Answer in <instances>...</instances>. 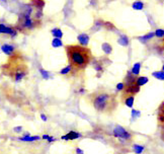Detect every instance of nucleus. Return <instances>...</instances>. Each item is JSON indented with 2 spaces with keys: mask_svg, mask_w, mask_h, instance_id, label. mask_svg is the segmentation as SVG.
I'll use <instances>...</instances> for the list:
<instances>
[{
  "mask_svg": "<svg viewBox=\"0 0 164 154\" xmlns=\"http://www.w3.org/2000/svg\"><path fill=\"white\" fill-rule=\"evenodd\" d=\"M66 55L68 62L72 67V73L81 72L90 64L92 60V54L89 48L82 47L80 45H66Z\"/></svg>",
  "mask_w": 164,
  "mask_h": 154,
  "instance_id": "nucleus-1",
  "label": "nucleus"
},
{
  "mask_svg": "<svg viewBox=\"0 0 164 154\" xmlns=\"http://www.w3.org/2000/svg\"><path fill=\"white\" fill-rule=\"evenodd\" d=\"M89 100L93 108L99 113L112 114L118 107L117 95L104 89H99L89 94Z\"/></svg>",
  "mask_w": 164,
  "mask_h": 154,
  "instance_id": "nucleus-2",
  "label": "nucleus"
},
{
  "mask_svg": "<svg viewBox=\"0 0 164 154\" xmlns=\"http://www.w3.org/2000/svg\"><path fill=\"white\" fill-rule=\"evenodd\" d=\"M11 57H13V61L11 63H9V65H12V66L8 69L6 74L11 76L14 81L19 82L22 79L25 78V75L28 74V66L20 59L15 58L14 54H13Z\"/></svg>",
  "mask_w": 164,
  "mask_h": 154,
  "instance_id": "nucleus-3",
  "label": "nucleus"
},
{
  "mask_svg": "<svg viewBox=\"0 0 164 154\" xmlns=\"http://www.w3.org/2000/svg\"><path fill=\"white\" fill-rule=\"evenodd\" d=\"M39 25H41V20L35 19L33 16L26 17L25 15H22V14H19V16H18V22H17L18 30L31 31V30H34V28H38Z\"/></svg>",
  "mask_w": 164,
  "mask_h": 154,
  "instance_id": "nucleus-4",
  "label": "nucleus"
},
{
  "mask_svg": "<svg viewBox=\"0 0 164 154\" xmlns=\"http://www.w3.org/2000/svg\"><path fill=\"white\" fill-rule=\"evenodd\" d=\"M113 136L117 138H121V139H125V140H130L131 139V134L129 132H127L123 127L117 126L113 130Z\"/></svg>",
  "mask_w": 164,
  "mask_h": 154,
  "instance_id": "nucleus-5",
  "label": "nucleus"
},
{
  "mask_svg": "<svg viewBox=\"0 0 164 154\" xmlns=\"http://www.w3.org/2000/svg\"><path fill=\"white\" fill-rule=\"evenodd\" d=\"M0 34H9L11 36L12 38L13 37L16 36V30L15 28H11V26H8L4 23H0Z\"/></svg>",
  "mask_w": 164,
  "mask_h": 154,
  "instance_id": "nucleus-6",
  "label": "nucleus"
},
{
  "mask_svg": "<svg viewBox=\"0 0 164 154\" xmlns=\"http://www.w3.org/2000/svg\"><path fill=\"white\" fill-rule=\"evenodd\" d=\"M1 51L6 56H12L15 52V48L10 44H4L1 46Z\"/></svg>",
  "mask_w": 164,
  "mask_h": 154,
  "instance_id": "nucleus-7",
  "label": "nucleus"
},
{
  "mask_svg": "<svg viewBox=\"0 0 164 154\" xmlns=\"http://www.w3.org/2000/svg\"><path fill=\"white\" fill-rule=\"evenodd\" d=\"M77 41L80 46L86 47L89 43V36L87 34H80L77 37Z\"/></svg>",
  "mask_w": 164,
  "mask_h": 154,
  "instance_id": "nucleus-8",
  "label": "nucleus"
},
{
  "mask_svg": "<svg viewBox=\"0 0 164 154\" xmlns=\"http://www.w3.org/2000/svg\"><path fill=\"white\" fill-rule=\"evenodd\" d=\"M158 123H159L160 127H164V102L161 103L159 108H158Z\"/></svg>",
  "mask_w": 164,
  "mask_h": 154,
  "instance_id": "nucleus-9",
  "label": "nucleus"
},
{
  "mask_svg": "<svg viewBox=\"0 0 164 154\" xmlns=\"http://www.w3.org/2000/svg\"><path fill=\"white\" fill-rule=\"evenodd\" d=\"M81 137V134L80 133H77L75 131H70L68 134L64 135V136H62L61 138H62L63 140H76L78 139V138Z\"/></svg>",
  "mask_w": 164,
  "mask_h": 154,
  "instance_id": "nucleus-10",
  "label": "nucleus"
},
{
  "mask_svg": "<svg viewBox=\"0 0 164 154\" xmlns=\"http://www.w3.org/2000/svg\"><path fill=\"white\" fill-rule=\"evenodd\" d=\"M20 141H23V142H34V141H38V140L41 139L40 136H22L20 138H18Z\"/></svg>",
  "mask_w": 164,
  "mask_h": 154,
  "instance_id": "nucleus-11",
  "label": "nucleus"
},
{
  "mask_svg": "<svg viewBox=\"0 0 164 154\" xmlns=\"http://www.w3.org/2000/svg\"><path fill=\"white\" fill-rule=\"evenodd\" d=\"M51 34H53L54 39H62L63 37V31H61V28H55L51 31Z\"/></svg>",
  "mask_w": 164,
  "mask_h": 154,
  "instance_id": "nucleus-12",
  "label": "nucleus"
},
{
  "mask_svg": "<svg viewBox=\"0 0 164 154\" xmlns=\"http://www.w3.org/2000/svg\"><path fill=\"white\" fill-rule=\"evenodd\" d=\"M31 5L34 7V8H37V9H40L42 10V8L45 6V2L44 1H40V0H35V1H31Z\"/></svg>",
  "mask_w": 164,
  "mask_h": 154,
  "instance_id": "nucleus-13",
  "label": "nucleus"
},
{
  "mask_svg": "<svg viewBox=\"0 0 164 154\" xmlns=\"http://www.w3.org/2000/svg\"><path fill=\"white\" fill-rule=\"evenodd\" d=\"M124 102H125V105H127L128 108H132L134 105V96L133 95H130V96H127L125 99H123Z\"/></svg>",
  "mask_w": 164,
  "mask_h": 154,
  "instance_id": "nucleus-14",
  "label": "nucleus"
},
{
  "mask_svg": "<svg viewBox=\"0 0 164 154\" xmlns=\"http://www.w3.org/2000/svg\"><path fill=\"white\" fill-rule=\"evenodd\" d=\"M118 43L121 45V46H124V47H126V46H128L129 45V39H128V37L127 36H121L120 38H119V41H118Z\"/></svg>",
  "mask_w": 164,
  "mask_h": 154,
  "instance_id": "nucleus-15",
  "label": "nucleus"
},
{
  "mask_svg": "<svg viewBox=\"0 0 164 154\" xmlns=\"http://www.w3.org/2000/svg\"><path fill=\"white\" fill-rule=\"evenodd\" d=\"M101 48H102V51H104L107 55H110V53L113 52V48L108 43H104L101 45Z\"/></svg>",
  "mask_w": 164,
  "mask_h": 154,
  "instance_id": "nucleus-16",
  "label": "nucleus"
},
{
  "mask_svg": "<svg viewBox=\"0 0 164 154\" xmlns=\"http://www.w3.org/2000/svg\"><path fill=\"white\" fill-rule=\"evenodd\" d=\"M61 75H68V74H72V67L70 65H67L65 68H63L62 70L60 71Z\"/></svg>",
  "mask_w": 164,
  "mask_h": 154,
  "instance_id": "nucleus-17",
  "label": "nucleus"
},
{
  "mask_svg": "<svg viewBox=\"0 0 164 154\" xmlns=\"http://www.w3.org/2000/svg\"><path fill=\"white\" fill-rule=\"evenodd\" d=\"M140 67H141V64H140V63H136V64L134 65V67L132 68L131 73L133 74V75L137 76L140 73Z\"/></svg>",
  "mask_w": 164,
  "mask_h": 154,
  "instance_id": "nucleus-18",
  "label": "nucleus"
},
{
  "mask_svg": "<svg viewBox=\"0 0 164 154\" xmlns=\"http://www.w3.org/2000/svg\"><path fill=\"white\" fill-rule=\"evenodd\" d=\"M52 46L54 48H60L63 47V42L61 39H53L52 41Z\"/></svg>",
  "mask_w": 164,
  "mask_h": 154,
  "instance_id": "nucleus-19",
  "label": "nucleus"
},
{
  "mask_svg": "<svg viewBox=\"0 0 164 154\" xmlns=\"http://www.w3.org/2000/svg\"><path fill=\"white\" fill-rule=\"evenodd\" d=\"M39 71H40V73H41L42 77H43L45 80H48V79L50 78V72H49V71L45 70V69H43V68H40Z\"/></svg>",
  "mask_w": 164,
  "mask_h": 154,
  "instance_id": "nucleus-20",
  "label": "nucleus"
},
{
  "mask_svg": "<svg viewBox=\"0 0 164 154\" xmlns=\"http://www.w3.org/2000/svg\"><path fill=\"white\" fill-rule=\"evenodd\" d=\"M147 82H148L147 77H138V78H137V85L138 86L144 85V84H146Z\"/></svg>",
  "mask_w": 164,
  "mask_h": 154,
  "instance_id": "nucleus-21",
  "label": "nucleus"
},
{
  "mask_svg": "<svg viewBox=\"0 0 164 154\" xmlns=\"http://www.w3.org/2000/svg\"><path fill=\"white\" fill-rule=\"evenodd\" d=\"M153 76L156 77L157 79H160V80H164V72L163 71H155L153 72Z\"/></svg>",
  "mask_w": 164,
  "mask_h": 154,
  "instance_id": "nucleus-22",
  "label": "nucleus"
},
{
  "mask_svg": "<svg viewBox=\"0 0 164 154\" xmlns=\"http://www.w3.org/2000/svg\"><path fill=\"white\" fill-rule=\"evenodd\" d=\"M132 6H133V8L136 10H141V9H143V7H144V3H143V2H140V1H137V2H134Z\"/></svg>",
  "mask_w": 164,
  "mask_h": 154,
  "instance_id": "nucleus-23",
  "label": "nucleus"
},
{
  "mask_svg": "<svg viewBox=\"0 0 164 154\" xmlns=\"http://www.w3.org/2000/svg\"><path fill=\"white\" fill-rule=\"evenodd\" d=\"M144 150V146H140V145H135L134 146V151L137 154H141Z\"/></svg>",
  "mask_w": 164,
  "mask_h": 154,
  "instance_id": "nucleus-24",
  "label": "nucleus"
},
{
  "mask_svg": "<svg viewBox=\"0 0 164 154\" xmlns=\"http://www.w3.org/2000/svg\"><path fill=\"white\" fill-rule=\"evenodd\" d=\"M154 34L158 38H161V37H164V30H157L154 33Z\"/></svg>",
  "mask_w": 164,
  "mask_h": 154,
  "instance_id": "nucleus-25",
  "label": "nucleus"
},
{
  "mask_svg": "<svg viewBox=\"0 0 164 154\" xmlns=\"http://www.w3.org/2000/svg\"><path fill=\"white\" fill-rule=\"evenodd\" d=\"M124 87H125V85H124L123 82H122V83H118L117 84V90H119V91H123Z\"/></svg>",
  "mask_w": 164,
  "mask_h": 154,
  "instance_id": "nucleus-26",
  "label": "nucleus"
},
{
  "mask_svg": "<svg viewBox=\"0 0 164 154\" xmlns=\"http://www.w3.org/2000/svg\"><path fill=\"white\" fill-rule=\"evenodd\" d=\"M155 34H154V33H150V34H146V36H144L143 37V39L144 40H148V39H151V38H153Z\"/></svg>",
  "mask_w": 164,
  "mask_h": 154,
  "instance_id": "nucleus-27",
  "label": "nucleus"
},
{
  "mask_svg": "<svg viewBox=\"0 0 164 154\" xmlns=\"http://www.w3.org/2000/svg\"><path fill=\"white\" fill-rule=\"evenodd\" d=\"M13 130H14V132H15V133H20V132L22 131V126L14 127V129H13Z\"/></svg>",
  "mask_w": 164,
  "mask_h": 154,
  "instance_id": "nucleus-28",
  "label": "nucleus"
},
{
  "mask_svg": "<svg viewBox=\"0 0 164 154\" xmlns=\"http://www.w3.org/2000/svg\"><path fill=\"white\" fill-rule=\"evenodd\" d=\"M47 141L49 142V143H52V142L56 141V138H54V137H52V136H49V138H48Z\"/></svg>",
  "mask_w": 164,
  "mask_h": 154,
  "instance_id": "nucleus-29",
  "label": "nucleus"
},
{
  "mask_svg": "<svg viewBox=\"0 0 164 154\" xmlns=\"http://www.w3.org/2000/svg\"><path fill=\"white\" fill-rule=\"evenodd\" d=\"M161 139L164 141V127H161Z\"/></svg>",
  "mask_w": 164,
  "mask_h": 154,
  "instance_id": "nucleus-30",
  "label": "nucleus"
},
{
  "mask_svg": "<svg viewBox=\"0 0 164 154\" xmlns=\"http://www.w3.org/2000/svg\"><path fill=\"white\" fill-rule=\"evenodd\" d=\"M76 153L77 154H84L83 150L80 149V148H76Z\"/></svg>",
  "mask_w": 164,
  "mask_h": 154,
  "instance_id": "nucleus-31",
  "label": "nucleus"
},
{
  "mask_svg": "<svg viewBox=\"0 0 164 154\" xmlns=\"http://www.w3.org/2000/svg\"><path fill=\"white\" fill-rule=\"evenodd\" d=\"M41 119H42V120H43L44 122H47V121H48V118L44 115V114H42V115H41Z\"/></svg>",
  "mask_w": 164,
  "mask_h": 154,
  "instance_id": "nucleus-32",
  "label": "nucleus"
},
{
  "mask_svg": "<svg viewBox=\"0 0 164 154\" xmlns=\"http://www.w3.org/2000/svg\"><path fill=\"white\" fill-rule=\"evenodd\" d=\"M132 113H133V116L134 117L139 116V111H135V110H133V111H132Z\"/></svg>",
  "mask_w": 164,
  "mask_h": 154,
  "instance_id": "nucleus-33",
  "label": "nucleus"
},
{
  "mask_svg": "<svg viewBox=\"0 0 164 154\" xmlns=\"http://www.w3.org/2000/svg\"><path fill=\"white\" fill-rule=\"evenodd\" d=\"M161 46H162V49L164 50V38H163V40H162V44H161Z\"/></svg>",
  "mask_w": 164,
  "mask_h": 154,
  "instance_id": "nucleus-34",
  "label": "nucleus"
},
{
  "mask_svg": "<svg viewBox=\"0 0 164 154\" xmlns=\"http://www.w3.org/2000/svg\"><path fill=\"white\" fill-rule=\"evenodd\" d=\"M162 69H163V72H164V65H163V68Z\"/></svg>",
  "mask_w": 164,
  "mask_h": 154,
  "instance_id": "nucleus-35",
  "label": "nucleus"
}]
</instances>
